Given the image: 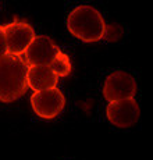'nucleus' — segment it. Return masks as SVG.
<instances>
[{"mask_svg":"<svg viewBox=\"0 0 153 160\" xmlns=\"http://www.w3.org/2000/svg\"><path fill=\"white\" fill-rule=\"evenodd\" d=\"M28 66L21 56L4 54L0 57V102L11 103L27 92Z\"/></svg>","mask_w":153,"mask_h":160,"instance_id":"1","label":"nucleus"},{"mask_svg":"<svg viewBox=\"0 0 153 160\" xmlns=\"http://www.w3.org/2000/svg\"><path fill=\"white\" fill-rule=\"evenodd\" d=\"M67 28L75 36L86 43L103 39L106 22L99 10L88 4L75 7L67 17Z\"/></svg>","mask_w":153,"mask_h":160,"instance_id":"2","label":"nucleus"},{"mask_svg":"<svg viewBox=\"0 0 153 160\" xmlns=\"http://www.w3.org/2000/svg\"><path fill=\"white\" fill-rule=\"evenodd\" d=\"M2 28L7 53L14 54V56H22L24 52L35 38V31L32 25L24 20L14 18L11 22H7Z\"/></svg>","mask_w":153,"mask_h":160,"instance_id":"3","label":"nucleus"},{"mask_svg":"<svg viewBox=\"0 0 153 160\" xmlns=\"http://www.w3.org/2000/svg\"><path fill=\"white\" fill-rule=\"evenodd\" d=\"M103 96L109 102L121 99H134L136 93V82L131 74L117 70L106 77L103 82Z\"/></svg>","mask_w":153,"mask_h":160,"instance_id":"4","label":"nucleus"},{"mask_svg":"<svg viewBox=\"0 0 153 160\" xmlns=\"http://www.w3.org/2000/svg\"><path fill=\"white\" fill-rule=\"evenodd\" d=\"M60 53L59 46L52 38L46 35H35L33 41L24 52L22 60L28 67L31 66H50L54 57Z\"/></svg>","mask_w":153,"mask_h":160,"instance_id":"5","label":"nucleus"},{"mask_svg":"<svg viewBox=\"0 0 153 160\" xmlns=\"http://www.w3.org/2000/svg\"><path fill=\"white\" fill-rule=\"evenodd\" d=\"M31 104H32L35 114H38L42 118L50 120L63 112L66 106V98L60 89L53 88L47 91L33 92L31 96Z\"/></svg>","mask_w":153,"mask_h":160,"instance_id":"6","label":"nucleus"},{"mask_svg":"<svg viewBox=\"0 0 153 160\" xmlns=\"http://www.w3.org/2000/svg\"><path fill=\"white\" fill-rule=\"evenodd\" d=\"M106 116L113 125L118 128H128L138 122L141 109L135 99L114 100V102H109L107 104Z\"/></svg>","mask_w":153,"mask_h":160,"instance_id":"7","label":"nucleus"},{"mask_svg":"<svg viewBox=\"0 0 153 160\" xmlns=\"http://www.w3.org/2000/svg\"><path fill=\"white\" fill-rule=\"evenodd\" d=\"M57 75L50 66H31L27 70V85L33 92L57 88Z\"/></svg>","mask_w":153,"mask_h":160,"instance_id":"8","label":"nucleus"},{"mask_svg":"<svg viewBox=\"0 0 153 160\" xmlns=\"http://www.w3.org/2000/svg\"><path fill=\"white\" fill-rule=\"evenodd\" d=\"M50 68H52V71L57 75V78H60V77H68L70 72H71V68H72L71 60H70V57L67 56L66 53L60 52V53L54 57V60L50 63Z\"/></svg>","mask_w":153,"mask_h":160,"instance_id":"9","label":"nucleus"},{"mask_svg":"<svg viewBox=\"0 0 153 160\" xmlns=\"http://www.w3.org/2000/svg\"><path fill=\"white\" fill-rule=\"evenodd\" d=\"M124 33V29H122L121 25L118 24H111V25H106L105 29V35H103V39L107 42H117L118 39L122 36Z\"/></svg>","mask_w":153,"mask_h":160,"instance_id":"10","label":"nucleus"},{"mask_svg":"<svg viewBox=\"0 0 153 160\" xmlns=\"http://www.w3.org/2000/svg\"><path fill=\"white\" fill-rule=\"evenodd\" d=\"M7 54V49H6V42H4V35H3V28L0 25V57Z\"/></svg>","mask_w":153,"mask_h":160,"instance_id":"11","label":"nucleus"}]
</instances>
